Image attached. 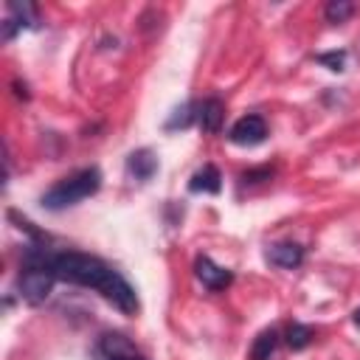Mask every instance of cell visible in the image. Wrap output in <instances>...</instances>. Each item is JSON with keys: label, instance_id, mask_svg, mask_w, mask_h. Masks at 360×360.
<instances>
[{"label": "cell", "instance_id": "6da1fadb", "mask_svg": "<svg viewBox=\"0 0 360 360\" xmlns=\"http://www.w3.org/2000/svg\"><path fill=\"white\" fill-rule=\"evenodd\" d=\"M51 267L59 281L96 290L104 301H110L124 315H135L141 307L135 287L98 256L82 253V250H59V253H51Z\"/></svg>", "mask_w": 360, "mask_h": 360}, {"label": "cell", "instance_id": "7a4b0ae2", "mask_svg": "<svg viewBox=\"0 0 360 360\" xmlns=\"http://www.w3.org/2000/svg\"><path fill=\"white\" fill-rule=\"evenodd\" d=\"M98 188H101V172L96 166H87V169H79V172L62 177L59 183H53L42 194V205L48 211H62V208H70V205L93 197Z\"/></svg>", "mask_w": 360, "mask_h": 360}, {"label": "cell", "instance_id": "3957f363", "mask_svg": "<svg viewBox=\"0 0 360 360\" xmlns=\"http://www.w3.org/2000/svg\"><path fill=\"white\" fill-rule=\"evenodd\" d=\"M96 360H146L143 352L121 332H104L96 340Z\"/></svg>", "mask_w": 360, "mask_h": 360}, {"label": "cell", "instance_id": "277c9868", "mask_svg": "<svg viewBox=\"0 0 360 360\" xmlns=\"http://www.w3.org/2000/svg\"><path fill=\"white\" fill-rule=\"evenodd\" d=\"M194 276H197V281H200L205 290H211V292H219V290L231 287V281H233V273H231L228 267L217 264L211 256H197V259H194Z\"/></svg>", "mask_w": 360, "mask_h": 360}, {"label": "cell", "instance_id": "5b68a950", "mask_svg": "<svg viewBox=\"0 0 360 360\" xmlns=\"http://www.w3.org/2000/svg\"><path fill=\"white\" fill-rule=\"evenodd\" d=\"M228 138H231V143H236V146H256V143H262V141L267 138V124H264V118L256 115V112L242 115V118L231 127Z\"/></svg>", "mask_w": 360, "mask_h": 360}, {"label": "cell", "instance_id": "8992f818", "mask_svg": "<svg viewBox=\"0 0 360 360\" xmlns=\"http://www.w3.org/2000/svg\"><path fill=\"white\" fill-rule=\"evenodd\" d=\"M34 22H37V6L34 3H17V0H11L8 3V14L3 20V39L6 42L14 39L17 31L31 28Z\"/></svg>", "mask_w": 360, "mask_h": 360}, {"label": "cell", "instance_id": "52a82bcc", "mask_svg": "<svg viewBox=\"0 0 360 360\" xmlns=\"http://www.w3.org/2000/svg\"><path fill=\"white\" fill-rule=\"evenodd\" d=\"M267 262L284 270H292L304 262V248L298 242H276L267 248Z\"/></svg>", "mask_w": 360, "mask_h": 360}, {"label": "cell", "instance_id": "ba28073f", "mask_svg": "<svg viewBox=\"0 0 360 360\" xmlns=\"http://www.w3.org/2000/svg\"><path fill=\"white\" fill-rule=\"evenodd\" d=\"M127 172H129L135 180H141V183L152 180V174L158 172V158H155V152H152V149H135V152L127 158Z\"/></svg>", "mask_w": 360, "mask_h": 360}, {"label": "cell", "instance_id": "9c48e42d", "mask_svg": "<svg viewBox=\"0 0 360 360\" xmlns=\"http://www.w3.org/2000/svg\"><path fill=\"white\" fill-rule=\"evenodd\" d=\"M222 115H225V107H222L219 98H202V101H197V124L202 127V132H219Z\"/></svg>", "mask_w": 360, "mask_h": 360}, {"label": "cell", "instance_id": "30bf717a", "mask_svg": "<svg viewBox=\"0 0 360 360\" xmlns=\"http://www.w3.org/2000/svg\"><path fill=\"white\" fill-rule=\"evenodd\" d=\"M188 188H191L194 194H200V191H205V194H217V191L222 188V177H219V169H217L214 163H205L202 169H197V172L191 174V180H188Z\"/></svg>", "mask_w": 360, "mask_h": 360}, {"label": "cell", "instance_id": "8fae6325", "mask_svg": "<svg viewBox=\"0 0 360 360\" xmlns=\"http://www.w3.org/2000/svg\"><path fill=\"white\" fill-rule=\"evenodd\" d=\"M276 346H278V332H276V329H264V332H259V338L253 340L250 354H253V360H270V354L276 352Z\"/></svg>", "mask_w": 360, "mask_h": 360}, {"label": "cell", "instance_id": "7c38bea8", "mask_svg": "<svg viewBox=\"0 0 360 360\" xmlns=\"http://www.w3.org/2000/svg\"><path fill=\"white\" fill-rule=\"evenodd\" d=\"M312 338H315V329L307 326V323L292 321V323L287 326V346H290V349H307V346L312 343Z\"/></svg>", "mask_w": 360, "mask_h": 360}, {"label": "cell", "instance_id": "4fadbf2b", "mask_svg": "<svg viewBox=\"0 0 360 360\" xmlns=\"http://www.w3.org/2000/svg\"><path fill=\"white\" fill-rule=\"evenodd\" d=\"M352 14H354V3H349V0H332V3H326V8H323L326 22H332V25L346 22Z\"/></svg>", "mask_w": 360, "mask_h": 360}, {"label": "cell", "instance_id": "5bb4252c", "mask_svg": "<svg viewBox=\"0 0 360 360\" xmlns=\"http://www.w3.org/2000/svg\"><path fill=\"white\" fill-rule=\"evenodd\" d=\"M188 124H197V104H194V101L177 107L174 115L166 121V129H177V127L183 129V127H188Z\"/></svg>", "mask_w": 360, "mask_h": 360}, {"label": "cell", "instance_id": "9a60e30c", "mask_svg": "<svg viewBox=\"0 0 360 360\" xmlns=\"http://www.w3.org/2000/svg\"><path fill=\"white\" fill-rule=\"evenodd\" d=\"M315 62H321V65H326L329 70H343L346 68V51L340 48V51H323V53H318L315 56Z\"/></svg>", "mask_w": 360, "mask_h": 360}, {"label": "cell", "instance_id": "2e32d148", "mask_svg": "<svg viewBox=\"0 0 360 360\" xmlns=\"http://www.w3.org/2000/svg\"><path fill=\"white\" fill-rule=\"evenodd\" d=\"M270 174H273V169H267V166H262V169H250V172H245V174H242V183H259V180H270Z\"/></svg>", "mask_w": 360, "mask_h": 360}, {"label": "cell", "instance_id": "e0dca14e", "mask_svg": "<svg viewBox=\"0 0 360 360\" xmlns=\"http://www.w3.org/2000/svg\"><path fill=\"white\" fill-rule=\"evenodd\" d=\"M352 321H354V326H357V329H360V307H357V309H354V312H352Z\"/></svg>", "mask_w": 360, "mask_h": 360}]
</instances>
